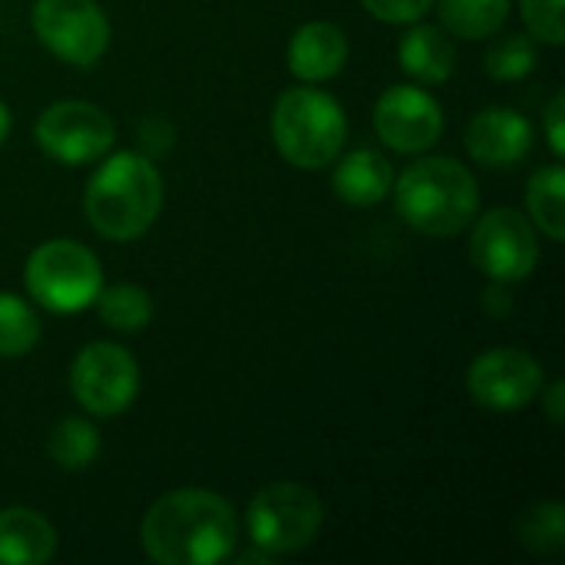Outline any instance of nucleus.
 <instances>
[{
    "label": "nucleus",
    "instance_id": "nucleus-14",
    "mask_svg": "<svg viewBox=\"0 0 565 565\" xmlns=\"http://www.w3.org/2000/svg\"><path fill=\"white\" fill-rule=\"evenodd\" d=\"M348 63V36L334 23H305L288 43V66L301 83L334 79Z\"/></svg>",
    "mask_w": 565,
    "mask_h": 565
},
{
    "label": "nucleus",
    "instance_id": "nucleus-30",
    "mask_svg": "<svg viewBox=\"0 0 565 565\" xmlns=\"http://www.w3.org/2000/svg\"><path fill=\"white\" fill-rule=\"evenodd\" d=\"M271 559H275V556H271L268 550H262V546H255V543H252V550H248V553H242V556H238L235 563H238V565H255V563H271Z\"/></svg>",
    "mask_w": 565,
    "mask_h": 565
},
{
    "label": "nucleus",
    "instance_id": "nucleus-27",
    "mask_svg": "<svg viewBox=\"0 0 565 565\" xmlns=\"http://www.w3.org/2000/svg\"><path fill=\"white\" fill-rule=\"evenodd\" d=\"M563 119H565V96L556 93L546 106V139H550V149L556 156L565 152V136H563Z\"/></svg>",
    "mask_w": 565,
    "mask_h": 565
},
{
    "label": "nucleus",
    "instance_id": "nucleus-1",
    "mask_svg": "<svg viewBox=\"0 0 565 565\" xmlns=\"http://www.w3.org/2000/svg\"><path fill=\"white\" fill-rule=\"evenodd\" d=\"M142 550L159 565L225 563L238 543V516L209 490H172L152 503L139 530Z\"/></svg>",
    "mask_w": 565,
    "mask_h": 565
},
{
    "label": "nucleus",
    "instance_id": "nucleus-17",
    "mask_svg": "<svg viewBox=\"0 0 565 565\" xmlns=\"http://www.w3.org/2000/svg\"><path fill=\"white\" fill-rule=\"evenodd\" d=\"M397 60L404 73H411L420 83H447L457 66V50L447 30L420 23L407 30L397 43Z\"/></svg>",
    "mask_w": 565,
    "mask_h": 565
},
{
    "label": "nucleus",
    "instance_id": "nucleus-4",
    "mask_svg": "<svg viewBox=\"0 0 565 565\" xmlns=\"http://www.w3.org/2000/svg\"><path fill=\"white\" fill-rule=\"evenodd\" d=\"M271 136L278 152L298 169H324L348 139V119L334 96L311 83L291 86L275 99Z\"/></svg>",
    "mask_w": 565,
    "mask_h": 565
},
{
    "label": "nucleus",
    "instance_id": "nucleus-15",
    "mask_svg": "<svg viewBox=\"0 0 565 565\" xmlns=\"http://www.w3.org/2000/svg\"><path fill=\"white\" fill-rule=\"evenodd\" d=\"M56 553V533L46 516L26 507L0 510V565H43Z\"/></svg>",
    "mask_w": 565,
    "mask_h": 565
},
{
    "label": "nucleus",
    "instance_id": "nucleus-25",
    "mask_svg": "<svg viewBox=\"0 0 565 565\" xmlns=\"http://www.w3.org/2000/svg\"><path fill=\"white\" fill-rule=\"evenodd\" d=\"M520 7H523L530 36H536L540 43H550V46H563V0H520Z\"/></svg>",
    "mask_w": 565,
    "mask_h": 565
},
{
    "label": "nucleus",
    "instance_id": "nucleus-21",
    "mask_svg": "<svg viewBox=\"0 0 565 565\" xmlns=\"http://www.w3.org/2000/svg\"><path fill=\"white\" fill-rule=\"evenodd\" d=\"M96 311L99 318L116 328V331H139L152 321V298L139 285H113L99 288L96 295Z\"/></svg>",
    "mask_w": 565,
    "mask_h": 565
},
{
    "label": "nucleus",
    "instance_id": "nucleus-24",
    "mask_svg": "<svg viewBox=\"0 0 565 565\" xmlns=\"http://www.w3.org/2000/svg\"><path fill=\"white\" fill-rule=\"evenodd\" d=\"M483 66L500 83H516V79L530 76L533 66H536V43H533V36L530 33H510V36L497 40L487 50Z\"/></svg>",
    "mask_w": 565,
    "mask_h": 565
},
{
    "label": "nucleus",
    "instance_id": "nucleus-23",
    "mask_svg": "<svg viewBox=\"0 0 565 565\" xmlns=\"http://www.w3.org/2000/svg\"><path fill=\"white\" fill-rule=\"evenodd\" d=\"M36 341H40L36 311L23 298L0 291V358H23Z\"/></svg>",
    "mask_w": 565,
    "mask_h": 565
},
{
    "label": "nucleus",
    "instance_id": "nucleus-16",
    "mask_svg": "<svg viewBox=\"0 0 565 565\" xmlns=\"http://www.w3.org/2000/svg\"><path fill=\"white\" fill-rule=\"evenodd\" d=\"M331 185L341 202L367 209V205H377L381 199H387V192L394 185V166L377 149H354L338 162Z\"/></svg>",
    "mask_w": 565,
    "mask_h": 565
},
{
    "label": "nucleus",
    "instance_id": "nucleus-2",
    "mask_svg": "<svg viewBox=\"0 0 565 565\" xmlns=\"http://www.w3.org/2000/svg\"><path fill=\"white\" fill-rule=\"evenodd\" d=\"M162 209V175L142 152L109 156L89 179L83 212L89 225L113 242H129L149 232Z\"/></svg>",
    "mask_w": 565,
    "mask_h": 565
},
{
    "label": "nucleus",
    "instance_id": "nucleus-26",
    "mask_svg": "<svg viewBox=\"0 0 565 565\" xmlns=\"http://www.w3.org/2000/svg\"><path fill=\"white\" fill-rule=\"evenodd\" d=\"M364 10L384 23H417L430 7L434 0H361Z\"/></svg>",
    "mask_w": 565,
    "mask_h": 565
},
{
    "label": "nucleus",
    "instance_id": "nucleus-28",
    "mask_svg": "<svg viewBox=\"0 0 565 565\" xmlns=\"http://www.w3.org/2000/svg\"><path fill=\"white\" fill-rule=\"evenodd\" d=\"M503 288H507L503 281H493V285L483 291V308H487V311H493V315H510L513 305L507 301V291H503Z\"/></svg>",
    "mask_w": 565,
    "mask_h": 565
},
{
    "label": "nucleus",
    "instance_id": "nucleus-5",
    "mask_svg": "<svg viewBox=\"0 0 565 565\" xmlns=\"http://www.w3.org/2000/svg\"><path fill=\"white\" fill-rule=\"evenodd\" d=\"M23 281L40 308L53 315H76L96 301L103 288V268L86 245L73 238H53L30 252Z\"/></svg>",
    "mask_w": 565,
    "mask_h": 565
},
{
    "label": "nucleus",
    "instance_id": "nucleus-19",
    "mask_svg": "<svg viewBox=\"0 0 565 565\" xmlns=\"http://www.w3.org/2000/svg\"><path fill=\"white\" fill-rule=\"evenodd\" d=\"M530 218L540 232H546L553 242H563L565 235V175L563 166H543L526 189Z\"/></svg>",
    "mask_w": 565,
    "mask_h": 565
},
{
    "label": "nucleus",
    "instance_id": "nucleus-7",
    "mask_svg": "<svg viewBox=\"0 0 565 565\" xmlns=\"http://www.w3.org/2000/svg\"><path fill=\"white\" fill-rule=\"evenodd\" d=\"M30 20L36 40L70 66L89 70L109 46V20L96 0H36Z\"/></svg>",
    "mask_w": 565,
    "mask_h": 565
},
{
    "label": "nucleus",
    "instance_id": "nucleus-6",
    "mask_svg": "<svg viewBox=\"0 0 565 565\" xmlns=\"http://www.w3.org/2000/svg\"><path fill=\"white\" fill-rule=\"evenodd\" d=\"M324 523L321 500L301 483H268L248 503V536L271 556L311 546Z\"/></svg>",
    "mask_w": 565,
    "mask_h": 565
},
{
    "label": "nucleus",
    "instance_id": "nucleus-11",
    "mask_svg": "<svg viewBox=\"0 0 565 565\" xmlns=\"http://www.w3.org/2000/svg\"><path fill=\"white\" fill-rule=\"evenodd\" d=\"M467 387L480 407L513 414L543 394V367L523 348H493L470 364Z\"/></svg>",
    "mask_w": 565,
    "mask_h": 565
},
{
    "label": "nucleus",
    "instance_id": "nucleus-12",
    "mask_svg": "<svg viewBox=\"0 0 565 565\" xmlns=\"http://www.w3.org/2000/svg\"><path fill=\"white\" fill-rule=\"evenodd\" d=\"M374 129L397 152H427L444 132V109L420 86H391L374 106Z\"/></svg>",
    "mask_w": 565,
    "mask_h": 565
},
{
    "label": "nucleus",
    "instance_id": "nucleus-31",
    "mask_svg": "<svg viewBox=\"0 0 565 565\" xmlns=\"http://www.w3.org/2000/svg\"><path fill=\"white\" fill-rule=\"evenodd\" d=\"M10 136V109L0 103V146H3V139Z\"/></svg>",
    "mask_w": 565,
    "mask_h": 565
},
{
    "label": "nucleus",
    "instance_id": "nucleus-18",
    "mask_svg": "<svg viewBox=\"0 0 565 565\" xmlns=\"http://www.w3.org/2000/svg\"><path fill=\"white\" fill-rule=\"evenodd\" d=\"M510 0H440V20L454 36L487 40L503 30Z\"/></svg>",
    "mask_w": 565,
    "mask_h": 565
},
{
    "label": "nucleus",
    "instance_id": "nucleus-13",
    "mask_svg": "<svg viewBox=\"0 0 565 565\" xmlns=\"http://www.w3.org/2000/svg\"><path fill=\"white\" fill-rule=\"evenodd\" d=\"M467 149L480 166L510 169L523 162L533 149V126L523 113L493 106L470 119L467 126Z\"/></svg>",
    "mask_w": 565,
    "mask_h": 565
},
{
    "label": "nucleus",
    "instance_id": "nucleus-29",
    "mask_svg": "<svg viewBox=\"0 0 565 565\" xmlns=\"http://www.w3.org/2000/svg\"><path fill=\"white\" fill-rule=\"evenodd\" d=\"M563 394H565L563 381H556V384L546 391V414H550V420H553V424H559V420H563Z\"/></svg>",
    "mask_w": 565,
    "mask_h": 565
},
{
    "label": "nucleus",
    "instance_id": "nucleus-22",
    "mask_svg": "<svg viewBox=\"0 0 565 565\" xmlns=\"http://www.w3.org/2000/svg\"><path fill=\"white\" fill-rule=\"evenodd\" d=\"M516 536L530 553H559L565 550V507L563 503H533L516 520Z\"/></svg>",
    "mask_w": 565,
    "mask_h": 565
},
{
    "label": "nucleus",
    "instance_id": "nucleus-10",
    "mask_svg": "<svg viewBox=\"0 0 565 565\" xmlns=\"http://www.w3.org/2000/svg\"><path fill=\"white\" fill-rule=\"evenodd\" d=\"M470 258L490 281H523L526 275H533L540 262L533 222H526L516 209L487 212L473 228Z\"/></svg>",
    "mask_w": 565,
    "mask_h": 565
},
{
    "label": "nucleus",
    "instance_id": "nucleus-20",
    "mask_svg": "<svg viewBox=\"0 0 565 565\" xmlns=\"http://www.w3.org/2000/svg\"><path fill=\"white\" fill-rule=\"evenodd\" d=\"M50 460L63 470H86L99 457V430L83 417H66L50 430Z\"/></svg>",
    "mask_w": 565,
    "mask_h": 565
},
{
    "label": "nucleus",
    "instance_id": "nucleus-8",
    "mask_svg": "<svg viewBox=\"0 0 565 565\" xmlns=\"http://www.w3.org/2000/svg\"><path fill=\"white\" fill-rule=\"evenodd\" d=\"M70 387L79 407H86L93 417H116L139 394V364L126 348L96 341L76 354L70 367Z\"/></svg>",
    "mask_w": 565,
    "mask_h": 565
},
{
    "label": "nucleus",
    "instance_id": "nucleus-9",
    "mask_svg": "<svg viewBox=\"0 0 565 565\" xmlns=\"http://www.w3.org/2000/svg\"><path fill=\"white\" fill-rule=\"evenodd\" d=\"M33 136H36V146L50 159L66 162V166H83L113 149L116 126L99 106L63 99L40 113Z\"/></svg>",
    "mask_w": 565,
    "mask_h": 565
},
{
    "label": "nucleus",
    "instance_id": "nucleus-3",
    "mask_svg": "<svg viewBox=\"0 0 565 565\" xmlns=\"http://www.w3.org/2000/svg\"><path fill=\"white\" fill-rule=\"evenodd\" d=\"M397 215L434 238L463 232L480 209V185L457 159L430 156L414 162L394 185Z\"/></svg>",
    "mask_w": 565,
    "mask_h": 565
}]
</instances>
